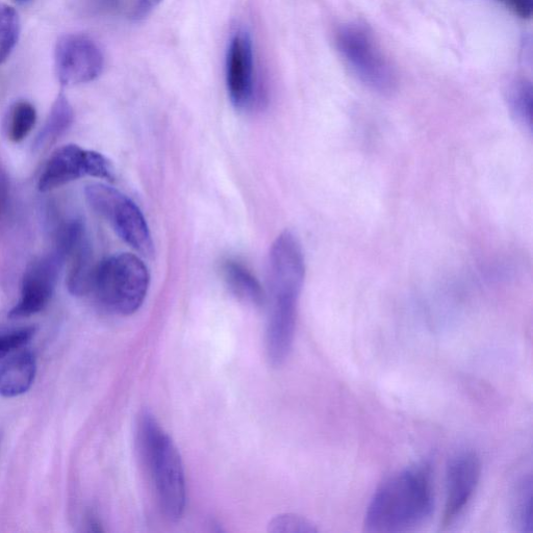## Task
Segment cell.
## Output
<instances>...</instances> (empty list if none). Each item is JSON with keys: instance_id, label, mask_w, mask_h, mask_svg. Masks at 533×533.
<instances>
[{"instance_id": "obj_1", "label": "cell", "mask_w": 533, "mask_h": 533, "mask_svg": "<svg viewBox=\"0 0 533 533\" xmlns=\"http://www.w3.org/2000/svg\"><path fill=\"white\" fill-rule=\"evenodd\" d=\"M435 497L428 465L399 471L374 493L365 515L370 533H401L417 529L433 515Z\"/></svg>"}, {"instance_id": "obj_2", "label": "cell", "mask_w": 533, "mask_h": 533, "mask_svg": "<svg viewBox=\"0 0 533 533\" xmlns=\"http://www.w3.org/2000/svg\"><path fill=\"white\" fill-rule=\"evenodd\" d=\"M139 442L162 512L170 521L181 519L186 509L187 488L179 450L157 419L147 412L140 419Z\"/></svg>"}, {"instance_id": "obj_3", "label": "cell", "mask_w": 533, "mask_h": 533, "mask_svg": "<svg viewBox=\"0 0 533 533\" xmlns=\"http://www.w3.org/2000/svg\"><path fill=\"white\" fill-rule=\"evenodd\" d=\"M149 285L150 274L141 258L118 253L96 266L90 294L107 311L130 316L142 307Z\"/></svg>"}, {"instance_id": "obj_4", "label": "cell", "mask_w": 533, "mask_h": 533, "mask_svg": "<svg viewBox=\"0 0 533 533\" xmlns=\"http://www.w3.org/2000/svg\"><path fill=\"white\" fill-rule=\"evenodd\" d=\"M336 47L341 58L366 88L389 96L398 88L397 72L365 24L348 22L337 30Z\"/></svg>"}, {"instance_id": "obj_5", "label": "cell", "mask_w": 533, "mask_h": 533, "mask_svg": "<svg viewBox=\"0 0 533 533\" xmlns=\"http://www.w3.org/2000/svg\"><path fill=\"white\" fill-rule=\"evenodd\" d=\"M85 196L90 208L111 225L120 239L143 257H154L155 244L148 224L131 198L105 184L87 186Z\"/></svg>"}, {"instance_id": "obj_6", "label": "cell", "mask_w": 533, "mask_h": 533, "mask_svg": "<svg viewBox=\"0 0 533 533\" xmlns=\"http://www.w3.org/2000/svg\"><path fill=\"white\" fill-rule=\"evenodd\" d=\"M85 176L114 181V169L109 160L93 150L69 144L59 148L50 157L38 182L40 192L62 188Z\"/></svg>"}, {"instance_id": "obj_7", "label": "cell", "mask_w": 533, "mask_h": 533, "mask_svg": "<svg viewBox=\"0 0 533 533\" xmlns=\"http://www.w3.org/2000/svg\"><path fill=\"white\" fill-rule=\"evenodd\" d=\"M105 58L99 46L83 35L60 38L55 49V69L63 86L93 82L103 72Z\"/></svg>"}, {"instance_id": "obj_8", "label": "cell", "mask_w": 533, "mask_h": 533, "mask_svg": "<svg viewBox=\"0 0 533 533\" xmlns=\"http://www.w3.org/2000/svg\"><path fill=\"white\" fill-rule=\"evenodd\" d=\"M64 263L65 260L52 251L25 270L20 299L9 313L10 319L30 318L48 306L56 292Z\"/></svg>"}, {"instance_id": "obj_9", "label": "cell", "mask_w": 533, "mask_h": 533, "mask_svg": "<svg viewBox=\"0 0 533 533\" xmlns=\"http://www.w3.org/2000/svg\"><path fill=\"white\" fill-rule=\"evenodd\" d=\"M481 476V463L473 451L455 454L446 473V502L443 524L451 527L465 514Z\"/></svg>"}, {"instance_id": "obj_10", "label": "cell", "mask_w": 533, "mask_h": 533, "mask_svg": "<svg viewBox=\"0 0 533 533\" xmlns=\"http://www.w3.org/2000/svg\"><path fill=\"white\" fill-rule=\"evenodd\" d=\"M226 86L232 104L238 110L252 106L256 95L255 59L252 41L246 32H238L228 47Z\"/></svg>"}, {"instance_id": "obj_11", "label": "cell", "mask_w": 533, "mask_h": 533, "mask_svg": "<svg viewBox=\"0 0 533 533\" xmlns=\"http://www.w3.org/2000/svg\"><path fill=\"white\" fill-rule=\"evenodd\" d=\"M37 374V359L33 351L21 349L9 355L0 366V395L14 398L27 393Z\"/></svg>"}, {"instance_id": "obj_12", "label": "cell", "mask_w": 533, "mask_h": 533, "mask_svg": "<svg viewBox=\"0 0 533 533\" xmlns=\"http://www.w3.org/2000/svg\"><path fill=\"white\" fill-rule=\"evenodd\" d=\"M73 119L74 113L68 98L63 93L59 94L52 109H50L43 128L36 137L33 144L34 151L43 152L56 144L71 128Z\"/></svg>"}, {"instance_id": "obj_13", "label": "cell", "mask_w": 533, "mask_h": 533, "mask_svg": "<svg viewBox=\"0 0 533 533\" xmlns=\"http://www.w3.org/2000/svg\"><path fill=\"white\" fill-rule=\"evenodd\" d=\"M223 277L230 290L241 300L261 308L267 302L258 279L237 261H227L222 267Z\"/></svg>"}, {"instance_id": "obj_14", "label": "cell", "mask_w": 533, "mask_h": 533, "mask_svg": "<svg viewBox=\"0 0 533 533\" xmlns=\"http://www.w3.org/2000/svg\"><path fill=\"white\" fill-rule=\"evenodd\" d=\"M71 266L67 276V288L71 295L86 296L91 293L93 276L96 266L90 244L86 241L69 257Z\"/></svg>"}, {"instance_id": "obj_15", "label": "cell", "mask_w": 533, "mask_h": 533, "mask_svg": "<svg viewBox=\"0 0 533 533\" xmlns=\"http://www.w3.org/2000/svg\"><path fill=\"white\" fill-rule=\"evenodd\" d=\"M506 105L513 119L529 132L532 131L533 88L530 81L519 79L505 93Z\"/></svg>"}, {"instance_id": "obj_16", "label": "cell", "mask_w": 533, "mask_h": 533, "mask_svg": "<svg viewBox=\"0 0 533 533\" xmlns=\"http://www.w3.org/2000/svg\"><path fill=\"white\" fill-rule=\"evenodd\" d=\"M36 108L29 101L21 100L9 111L6 132L10 141L20 143L27 138L37 122Z\"/></svg>"}, {"instance_id": "obj_17", "label": "cell", "mask_w": 533, "mask_h": 533, "mask_svg": "<svg viewBox=\"0 0 533 533\" xmlns=\"http://www.w3.org/2000/svg\"><path fill=\"white\" fill-rule=\"evenodd\" d=\"M20 36V19L16 10L0 4V65L13 53Z\"/></svg>"}, {"instance_id": "obj_18", "label": "cell", "mask_w": 533, "mask_h": 533, "mask_svg": "<svg viewBox=\"0 0 533 533\" xmlns=\"http://www.w3.org/2000/svg\"><path fill=\"white\" fill-rule=\"evenodd\" d=\"M514 520L521 533H532V478L524 477L517 485L513 498Z\"/></svg>"}, {"instance_id": "obj_19", "label": "cell", "mask_w": 533, "mask_h": 533, "mask_svg": "<svg viewBox=\"0 0 533 533\" xmlns=\"http://www.w3.org/2000/svg\"><path fill=\"white\" fill-rule=\"evenodd\" d=\"M268 531L272 533H315L318 528L307 518L284 514L274 517L269 522Z\"/></svg>"}, {"instance_id": "obj_20", "label": "cell", "mask_w": 533, "mask_h": 533, "mask_svg": "<svg viewBox=\"0 0 533 533\" xmlns=\"http://www.w3.org/2000/svg\"><path fill=\"white\" fill-rule=\"evenodd\" d=\"M35 335V327H22L0 333V359H7L9 355L23 349L33 340Z\"/></svg>"}, {"instance_id": "obj_21", "label": "cell", "mask_w": 533, "mask_h": 533, "mask_svg": "<svg viewBox=\"0 0 533 533\" xmlns=\"http://www.w3.org/2000/svg\"><path fill=\"white\" fill-rule=\"evenodd\" d=\"M498 2L522 19L532 17L533 0H498Z\"/></svg>"}, {"instance_id": "obj_22", "label": "cell", "mask_w": 533, "mask_h": 533, "mask_svg": "<svg viewBox=\"0 0 533 533\" xmlns=\"http://www.w3.org/2000/svg\"><path fill=\"white\" fill-rule=\"evenodd\" d=\"M88 9L97 13H112L121 5V0H87Z\"/></svg>"}, {"instance_id": "obj_23", "label": "cell", "mask_w": 533, "mask_h": 533, "mask_svg": "<svg viewBox=\"0 0 533 533\" xmlns=\"http://www.w3.org/2000/svg\"><path fill=\"white\" fill-rule=\"evenodd\" d=\"M163 0H138V3L134 9L133 17L136 20L145 19L154 11Z\"/></svg>"}, {"instance_id": "obj_24", "label": "cell", "mask_w": 533, "mask_h": 533, "mask_svg": "<svg viewBox=\"0 0 533 533\" xmlns=\"http://www.w3.org/2000/svg\"><path fill=\"white\" fill-rule=\"evenodd\" d=\"M8 188L7 177L3 172H0V214H3L7 209Z\"/></svg>"}, {"instance_id": "obj_25", "label": "cell", "mask_w": 533, "mask_h": 533, "mask_svg": "<svg viewBox=\"0 0 533 533\" xmlns=\"http://www.w3.org/2000/svg\"><path fill=\"white\" fill-rule=\"evenodd\" d=\"M15 3L19 5H25L31 2V0H14Z\"/></svg>"}]
</instances>
